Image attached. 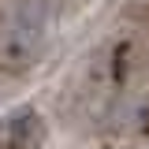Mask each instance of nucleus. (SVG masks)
Masks as SVG:
<instances>
[{"instance_id":"f03ea898","label":"nucleus","mask_w":149,"mask_h":149,"mask_svg":"<svg viewBox=\"0 0 149 149\" xmlns=\"http://www.w3.org/2000/svg\"><path fill=\"white\" fill-rule=\"evenodd\" d=\"M45 138V127L37 119V112H15L0 123V146L4 149H37Z\"/></svg>"},{"instance_id":"f257e3e1","label":"nucleus","mask_w":149,"mask_h":149,"mask_svg":"<svg viewBox=\"0 0 149 149\" xmlns=\"http://www.w3.org/2000/svg\"><path fill=\"white\" fill-rule=\"evenodd\" d=\"M56 30V0H11L0 19V71L26 74L41 63Z\"/></svg>"}]
</instances>
